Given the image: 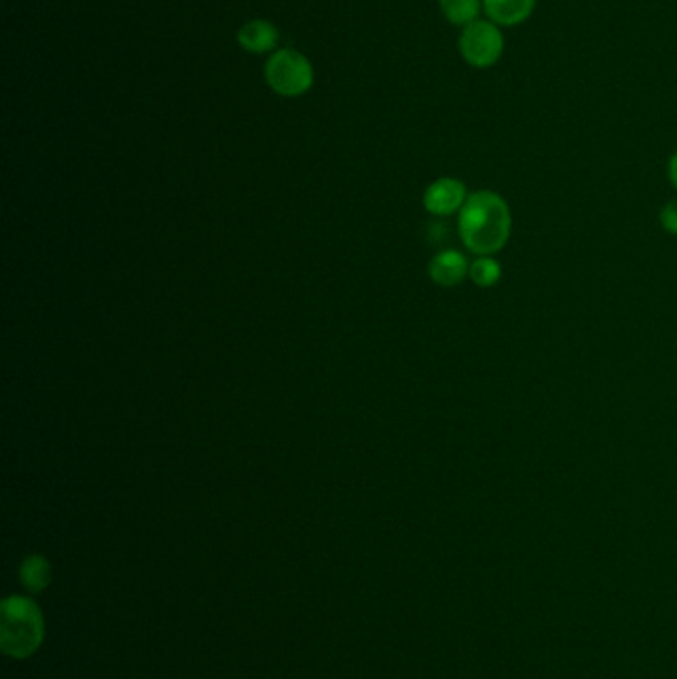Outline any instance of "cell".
Returning a JSON list of instances; mask_svg holds the SVG:
<instances>
[{
  "mask_svg": "<svg viewBox=\"0 0 677 679\" xmlns=\"http://www.w3.org/2000/svg\"><path fill=\"white\" fill-rule=\"evenodd\" d=\"M439 8L453 26H469L483 14V0H439Z\"/></svg>",
  "mask_w": 677,
  "mask_h": 679,
  "instance_id": "cell-10",
  "label": "cell"
},
{
  "mask_svg": "<svg viewBox=\"0 0 677 679\" xmlns=\"http://www.w3.org/2000/svg\"><path fill=\"white\" fill-rule=\"evenodd\" d=\"M668 177H670V183L677 189V149L668 161Z\"/></svg>",
  "mask_w": 677,
  "mask_h": 679,
  "instance_id": "cell-13",
  "label": "cell"
},
{
  "mask_svg": "<svg viewBox=\"0 0 677 679\" xmlns=\"http://www.w3.org/2000/svg\"><path fill=\"white\" fill-rule=\"evenodd\" d=\"M660 223L666 233L677 237V199L668 201L660 211Z\"/></svg>",
  "mask_w": 677,
  "mask_h": 679,
  "instance_id": "cell-12",
  "label": "cell"
},
{
  "mask_svg": "<svg viewBox=\"0 0 677 679\" xmlns=\"http://www.w3.org/2000/svg\"><path fill=\"white\" fill-rule=\"evenodd\" d=\"M511 227L513 217L507 201L489 189L471 193L459 211L461 241L479 257H491L505 249Z\"/></svg>",
  "mask_w": 677,
  "mask_h": 679,
  "instance_id": "cell-1",
  "label": "cell"
},
{
  "mask_svg": "<svg viewBox=\"0 0 677 679\" xmlns=\"http://www.w3.org/2000/svg\"><path fill=\"white\" fill-rule=\"evenodd\" d=\"M265 76L272 90L284 98H298L314 84L312 64L294 50L274 52L265 66Z\"/></svg>",
  "mask_w": 677,
  "mask_h": 679,
  "instance_id": "cell-4",
  "label": "cell"
},
{
  "mask_svg": "<svg viewBox=\"0 0 677 679\" xmlns=\"http://www.w3.org/2000/svg\"><path fill=\"white\" fill-rule=\"evenodd\" d=\"M239 44L253 54H265L278 44V30L267 20H251L239 30Z\"/></svg>",
  "mask_w": 677,
  "mask_h": 679,
  "instance_id": "cell-8",
  "label": "cell"
},
{
  "mask_svg": "<svg viewBox=\"0 0 677 679\" xmlns=\"http://www.w3.org/2000/svg\"><path fill=\"white\" fill-rule=\"evenodd\" d=\"M467 187L453 177H441L433 181L423 193V207L437 217H447L457 211L467 201Z\"/></svg>",
  "mask_w": 677,
  "mask_h": 679,
  "instance_id": "cell-5",
  "label": "cell"
},
{
  "mask_svg": "<svg viewBox=\"0 0 677 679\" xmlns=\"http://www.w3.org/2000/svg\"><path fill=\"white\" fill-rule=\"evenodd\" d=\"M539 0H483V14L501 28H513L525 24Z\"/></svg>",
  "mask_w": 677,
  "mask_h": 679,
  "instance_id": "cell-6",
  "label": "cell"
},
{
  "mask_svg": "<svg viewBox=\"0 0 677 679\" xmlns=\"http://www.w3.org/2000/svg\"><path fill=\"white\" fill-rule=\"evenodd\" d=\"M501 274L503 269L493 257H479L469 267V278L481 288L495 286L501 280Z\"/></svg>",
  "mask_w": 677,
  "mask_h": 679,
  "instance_id": "cell-11",
  "label": "cell"
},
{
  "mask_svg": "<svg viewBox=\"0 0 677 679\" xmlns=\"http://www.w3.org/2000/svg\"><path fill=\"white\" fill-rule=\"evenodd\" d=\"M471 263L467 257L455 249L437 253L429 263V276L439 286H457L469 276Z\"/></svg>",
  "mask_w": 677,
  "mask_h": 679,
  "instance_id": "cell-7",
  "label": "cell"
},
{
  "mask_svg": "<svg viewBox=\"0 0 677 679\" xmlns=\"http://www.w3.org/2000/svg\"><path fill=\"white\" fill-rule=\"evenodd\" d=\"M44 642V616L26 596H6L0 604V648L14 660L30 658Z\"/></svg>",
  "mask_w": 677,
  "mask_h": 679,
  "instance_id": "cell-2",
  "label": "cell"
},
{
  "mask_svg": "<svg viewBox=\"0 0 677 679\" xmlns=\"http://www.w3.org/2000/svg\"><path fill=\"white\" fill-rule=\"evenodd\" d=\"M459 52L465 64H469L471 68H493L505 52V34L501 26H497L489 18H479L461 28Z\"/></svg>",
  "mask_w": 677,
  "mask_h": 679,
  "instance_id": "cell-3",
  "label": "cell"
},
{
  "mask_svg": "<svg viewBox=\"0 0 677 679\" xmlns=\"http://www.w3.org/2000/svg\"><path fill=\"white\" fill-rule=\"evenodd\" d=\"M20 582L22 586L32 592V594H40L44 592L50 582H52V566L48 562V558H44L42 554H30L22 560L20 570H18Z\"/></svg>",
  "mask_w": 677,
  "mask_h": 679,
  "instance_id": "cell-9",
  "label": "cell"
}]
</instances>
